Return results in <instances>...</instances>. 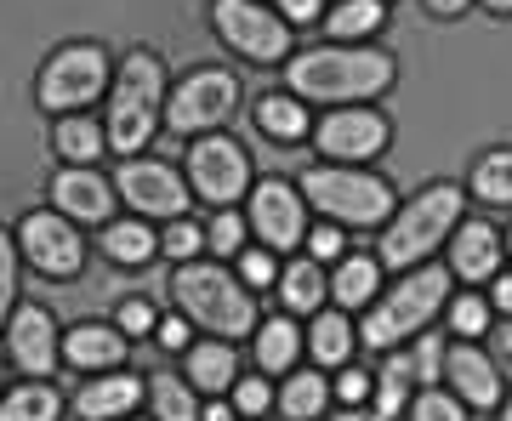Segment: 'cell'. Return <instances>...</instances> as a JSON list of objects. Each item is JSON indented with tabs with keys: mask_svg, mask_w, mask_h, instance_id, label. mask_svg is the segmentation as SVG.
Listing matches in <instances>:
<instances>
[{
	"mask_svg": "<svg viewBox=\"0 0 512 421\" xmlns=\"http://www.w3.org/2000/svg\"><path fill=\"white\" fill-rule=\"evenodd\" d=\"M211 18H217V35L239 57H251V63H279V57L291 52L285 18L268 12V6H256V0H211Z\"/></svg>",
	"mask_w": 512,
	"mask_h": 421,
	"instance_id": "cell-9",
	"label": "cell"
},
{
	"mask_svg": "<svg viewBox=\"0 0 512 421\" xmlns=\"http://www.w3.org/2000/svg\"><path fill=\"white\" fill-rule=\"evenodd\" d=\"M450 330H456L461 342H473V336H484V330H490V302H484V296H456V302H450Z\"/></svg>",
	"mask_w": 512,
	"mask_h": 421,
	"instance_id": "cell-35",
	"label": "cell"
},
{
	"mask_svg": "<svg viewBox=\"0 0 512 421\" xmlns=\"http://www.w3.org/2000/svg\"><path fill=\"white\" fill-rule=\"evenodd\" d=\"M200 421H234V410L228 404H211V410H200Z\"/></svg>",
	"mask_w": 512,
	"mask_h": 421,
	"instance_id": "cell-51",
	"label": "cell"
},
{
	"mask_svg": "<svg viewBox=\"0 0 512 421\" xmlns=\"http://www.w3.org/2000/svg\"><path fill=\"white\" fill-rule=\"evenodd\" d=\"M12 296H18V257H12V234L0 228V325L12 319Z\"/></svg>",
	"mask_w": 512,
	"mask_h": 421,
	"instance_id": "cell-40",
	"label": "cell"
},
{
	"mask_svg": "<svg viewBox=\"0 0 512 421\" xmlns=\"http://www.w3.org/2000/svg\"><path fill=\"white\" fill-rule=\"evenodd\" d=\"M456 228H461V188L433 183L387 217V234H382V251H376V257H382V268H416V262L433 257L439 239H450Z\"/></svg>",
	"mask_w": 512,
	"mask_h": 421,
	"instance_id": "cell-3",
	"label": "cell"
},
{
	"mask_svg": "<svg viewBox=\"0 0 512 421\" xmlns=\"http://www.w3.org/2000/svg\"><path fill=\"white\" fill-rule=\"evenodd\" d=\"M330 393H336V404H342V410H353V404H365V399H370V376H365V370H342Z\"/></svg>",
	"mask_w": 512,
	"mask_h": 421,
	"instance_id": "cell-44",
	"label": "cell"
},
{
	"mask_svg": "<svg viewBox=\"0 0 512 421\" xmlns=\"http://www.w3.org/2000/svg\"><path fill=\"white\" fill-rule=\"evenodd\" d=\"M200 245H205V228H194L188 217H171V228L160 234V251L165 257H177V262H194Z\"/></svg>",
	"mask_w": 512,
	"mask_h": 421,
	"instance_id": "cell-37",
	"label": "cell"
},
{
	"mask_svg": "<svg viewBox=\"0 0 512 421\" xmlns=\"http://www.w3.org/2000/svg\"><path fill=\"white\" fill-rule=\"evenodd\" d=\"M165 109V69L154 52H131L126 63H120V74H114L109 86V148H120V154H137V148L148 143V131H154V120H160Z\"/></svg>",
	"mask_w": 512,
	"mask_h": 421,
	"instance_id": "cell-5",
	"label": "cell"
},
{
	"mask_svg": "<svg viewBox=\"0 0 512 421\" xmlns=\"http://www.w3.org/2000/svg\"><path fill=\"white\" fill-rule=\"evenodd\" d=\"M427 6H433L439 18H456V12H467V6H473V0H427Z\"/></svg>",
	"mask_w": 512,
	"mask_h": 421,
	"instance_id": "cell-50",
	"label": "cell"
},
{
	"mask_svg": "<svg viewBox=\"0 0 512 421\" xmlns=\"http://www.w3.org/2000/svg\"><path fill=\"white\" fill-rule=\"evenodd\" d=\"M450 274L478 285V279H495L501 274V234L490 222H461L450 234Z\"/></svg>",
	"mask_w": 512,
	"mask_h": 421,
	"instance_id": "cell-17",
	"label": "cell"
},
{
	"mask_svg": "<svg viewBox=\"0 0 512 421\" xmlns=\"http://www.w3.org/2000/svg\"><path fill=\"white\" fill-rule=\"evenodd\" d=\"M484 6H490V12H501V18L512 12V0H484Z\"/></svg>",
	"mask_w": 512,
	"mask_h": 421,
	"instance_id": "cell-53",
	"label": "cell"
},
{
	"mask_svg": "<svg viewBox=\"0 0 512 421\" xmlns=\"http://www.w3.org/2000/svg\"><path fill=\"white\" fill-rule=\"evenodd\" d=\"M239 376V353L228 348V342H194L188 348V382H194V393H228Z\"/></svg>",
	"mask_w": 512,
	"mask_h": 421,
	"instance_id": "cell-21",
	"label": "cell"
},
{
	"mask_svg": "<svg viewBox=\"0 0 512 421\" xmlns=\"http://www.w3.org/2000/svg\"><path fill=\"white\" fill-rule=\"evenodd\" d=\"M148 404H154L160 421H200V399H194L188 376H154L148 382Z\"/></svg>",
	"mask_w": 512,
	"mask_h": 421,
	"instance_id": "cell-31",
	"label": "cell"
},
{
	"mask_svg": "<svg viewBox=\"0 0 512 421\" xmlns=\"http://www.w3.org/2000/svg\"><path fill=\"white\" fill-rule=\"evenodd\" d=\"M234 404L245 410V416H262V410L274 404V387L262 382V376H245V382H239V393H234Z\"/></svg>",
	"mask_w": 512,
	"mask_h": 421,
	"instance_id": "cell-43",
	"label": "cell"
},
{
	"mask_svg": "<svg viewBox=\"0 0 512 421\" xmlns=\"http://www.w3.org/2000/svg\"><path fill=\"white\" fill-rule=\"evenodd\" d=\"M410 382H416V365L410 359H387V370H382V387H376V421H393L410 404Z\"/></svg>",
	"mask_w": 512,
	"mask_h": 421,
	"instance_id": "cell-34",
	"label": "cell"
},
{
	"mask_svg": "<svg viewBox=\"0 0 512 421\" xmlns=\"http://www.w3.org/2000/svg\"><path fill=\"white\" fill-rule=\"evenodd\" d=\"M239 274H245V285H251V291H268V285H279L274 251H239Z\"/></svg>",
	"mask_w": 512,
	"mask_h": 421,
	"instance_id": "cell-39",
	"label": "cell"
},
{
	"mask_svg": "<svg viewBox=\"0 0 512 421\" xmlns=\"http://www.w3.org/2000/svg\"><path fill=\"white\" fill-rule=\"evenodd\" d=\"M490 302L512 319V274H495V296H490Z\"/></svg>",
	"mask_w": 512,
	"mask_h": 421,
	"instance_id": "cell-49",
	"label": "cell"
},
{
	"mask_svg": "<svg viewBox=\"0 0 512 421\" xmlns=\"http://www.w3.org/2000/svg\"><path fill=\"white\" fill-rule=\"evenodd\" d=\"M12 365L29 370V376H46L57 370V325L46 308H18L12 313Z\"/></svg>",
	"mask_w": 512,
	"mask_h": 421,
	"instance_id": "cell-16",
	"label": "cell"
},
{
	"mask_svg": "<svg viewBox=\"0 0 512 421\" xmlns=\"http://www.w3.org/2000/svg\"><path fill=\"white\" fill-rule=\"evenodd\" d=\"M63 359L74 370H114L126 359V330H109V325H74L63 336Z\"/></svg>",
	"mask_w": 512,
	"mask_h": 421,
	"instance_id": "cell-20",
	"label": "cell"
},
{
	"mask_svg": "<svg viewBox=\"0 0 512 421\" xmlns=\"http://www.w3.org/2000/svg\"><path fill=\"white\" fill-rule=\"evenodd\" d=\"M279 18L285 23H313L319 18V0H279Z\"/></svg>",
	"mask_w": 512,
	"mask_h": 421,
	"instance_id": "cell-48",
	"label": "cell"
},
{
	"mask_svg": "<svg viewBox=\"0 0 512 421\" xmlns=\"http://www.w3.org/2000/svg\"><path fill=\"white\" fill-rule=\"evenodd\" d=\"M336 421H376V410H359V404H353V410H342Z\"/></svg>",
	"mask_w": 512,
	"mask_h": 421,
	"instance_id": "cell-52",
	"label": "cell"
},
{
	"mask_svg": "<svg viewBox=\"0 0 512 421\" xmlns=\"http://www.w3.org/2000/svg\"><path fill=\"white\" fill-rule=\"evenodd\" d=\"M313 143H319L325 160H376V154L393 143V126H387L376 109L348 103V109H330L325 120L313 126Z\"/></svg>",
	"mask_w": 512,
	"mask_h": 421,
	"instance_id": "cell-12",
	"label": "cell"
},
{
	"mask_svg": "<svg viewBox=\"0 0 512 421\" xmlns=\"http://www.w3.org/2000/svg\"><path fill=\"white\" fill-rule=\"evenodd\" d=\"M410 365H416V382L421 387L439 382V376H444V342H439V336H421V348L410 353Z\"/></svg>",
	"mask_w": 512,
	"mask_h": 421,
	"instance_id": "cell-41",
	"label": "cell"
},
{
	"mask_svg": "<svg viewBox=\"0 0 512 421\" xmlns=\"http://www.w3.org/2000/svg\"><path fill=\"white\" fill-rule=\"evenodd\" d=\"M308 251H313V262H319V257H342V228H336V222L308 228Z\"/></svg>",
	"mask_w": 512,
	"mask_h": 421,
	"instance_id": "cell-45",
	"label": "cell"
},
{
	"mask_svg": "<svg viewBox=\"0 0 512 421\" xmlns=\"http://www.w3.org/2000/svg\"><path fill=\"white\" fill-rule=\"evenodd\" d=\"M439 308H450V268H410L382 302H370L359 336H365V348H393L404 336L427 330V319Z\"/></svg>",
	"mask_w": 512,
	"mask_h": 421,
	"instance_id": "cell-4",
	"label": "cell"
},
{
	"mask_svg": "<svg viewBox=\"0 0 512 421\" xmlns=\"http://www.w3.org/2000/svg\"><path fill=\"white\" fill-rule=\"evenodd\" d=\"M114 188L131 211H148V217H183L188 211V183L160 160H126Z\"/></svg>",
	"mask_w": 512,
	"mask_h": 421,
	"instance_id": "cell-14",
	"label": "cell"
},
{
	"mask_svg": "<svg viewBox=\"0 0 512 421\" xmlns=\"http://www.w3.org/2000/svg\"><path fill=\"white\" fill-rule=\"evenodd\" d=\"M52 205L69 222H97V228H103V217L114 211V188L103 183L97 171H86V165H69V171L52 177Z\"/></svg>",
	"mask_w": 512,
	"mask_h": 421,
	"instance_id": "cell-15",
	"label": "cell"
},
{
	"mask_svg": "<svg viewBox=\"0 0 512 421\" xmlns=\"http://www.w3.org/2000/svg\"><path fill=\"white\" fill-rule=\"evenodd\" d=\"M444 376H450V387H456V399L478 404V410L501 404V370H495L490 353H478V348H444Z\"/></svg>",
	"mask_w": 512,
	"mask_h": 421,
	"instance_id": "cell-18",
	"label": "cell"
},
{
	"mask_svg": "<svg viewBox=\"0 0 512 421\" xmlns=\"http://www.w3.org/2000/svg\"><path fill=\"white\" fill-rule=\"evenodd\" d=\"M473 194L490 205H512V148H490L473 165Z\"/></svg>",
	"mask_w": 512,
	"mask_h": 421,
	"instance_id": "cell-32",
	"label": "cell"
},
{
	"mask_svg": "<svg viewBox=\"0 0 512 421\" xmlns=\"http://www.w3.org/2000/svg\"><path fill=\"white\" fill-rule=\"evenodd\" d=\"M154 336H160V348H183L188 353V319H160Z\"/></svg>",
	"mask_w": 512,
	"mask_h": 421,
	"instance_id": "cell-46",
	"label": "cell"
},
{
	"mask_svg": "<svg viewBox=\"0 0 512 421\" xmlns=\"http://www.w3.org/2000/svg\"><path fill=\"white\" fill-rule=\"evenodd\" d=\"M103 143H109V131H103V120H86V114H69V120H57V154L74 165H86L103 154Z\"/></svg>",
	"mask_w": 512,
	"mask_h": 421,
	"instance_id": "cell-30",
	"label": "cell"
},
{
	"mask_svg": "<svg viewBox=\"0 0 512 421\" xmlns=\"http://www.w3.org/2000/svg\"><path fill=\"white\" fill-rule=\"evenodd\" d=\"M507 251H512V234H507Z\"/></svg>",
	"mask_w": 512,
	"mask_h": 421,
	"instance_id": "cell-55",
	"label": "cell"
},
{
	"mask_svg": "<svg viewBox=\"0 0 512 421\" xmlns=\"http://www.w3.org/2000/svg\"><path fill=\"white\" fill-rule=\"evenodd\" d=\"M245 222H251V234L262 239L268 251H296V245H308V200H302L291 183H279V177L251 188Z\"/></svg>",
	"mask_w": 512,
	"mask_h": 421,
	"instance_id": "cell-11",
	"label": "cell"
},
{
	"mask_svg": "<svg viewBox=\"0 0 512 421\" xmlns=\"http://www.w3.org/2000/svg\"><path fill=\"white\" fill-rule=\"evenodd\" d=\"M103 86H114L103 46H63V52L40 69L35 97H40L46 114H74V109H86L92 97H103Z\"/></svg>",
	"mask_w": 512,
	"mask_h": 421,
	"instance_id": "cell-7",
	"label": "cell"
},
{
	"mask_svg": "<svg viewBox=\"0 0 512 421\" xmlns=\"http://www.w3.org/2000/svg\"><path fill=\"white\" fill-rule=\"evenodd\" d=\"M256 126L268 131V137H274V143H302V137H308V109H302V103H296V97H262V103H256Z\"/></svg>",
	"mask_w": 512,
	"mask_h": 421,
	"instance_id": "cell-28",
	"label": "cell"
},
{
	"mask_svg": "<svg viewBox=\"0 0 512 421\" xmlns=\"http://www.w3.org/2000/svg\"><path fill=\"white\" fill-rule=\"evenodd\" d=\"M501 421H512V404H501Z\"/></svg>",
	"mask_w": 512,
	"mask_h": 421,
	"instance_id": "cell-54",
	"label": "cell"
},
{
	"mask_svg": "<svg viewBox=\"0 0 512 421\" xmlns=\"http://www.w3.org/2000/svg\"><path fill=\"white\" fill-rule=\"evenodd\" d=\"M148 387L137 382V376H97V382H86L80 393H74V410L86 421H120L131 416L137 404H143Z\"/></svg>",
	"mask_w": 512,
	"mask_h": 421,
	"instance_id": "cell-19",
	"label": "cell"
},
{
	"mask_svg": "<svg viewBox=\"0 0 512 421\" xmlns=\"http://www.w3.org/2000/svg\"><path fill=\"white\" fill-rule=\"evenodd\" d=\"M188 183L194 194H205L211 205H234L245 188H251V154L234 143V137H200L188 148Z\"/></svg>",
	"mask_w": 512,
	"mask_h": 421,
	"instance_id": "cell-10",
	"label": "cell"
},
{
	"mask_svg": "<svg viewBox=\"0 0 512 421\" xmlns=\"http://www.w3.org/2000/svg\"><path fill=\"white\" fill-rule=\"evenodd\" d=\"M245 228H251V222L239 217V211H222V217L205 228V245H211L217 257H239V239H245Z\"/></svg>",
	"mask_w": 512,
	"mask_h": 421,
	"instance_id": "cell-38",
	"label": "cell"
},
{
	"mask_svg": "<svg viewBox=\"0 0 512 421\" xmlns=\"http://www.w3.org/2000/svg\"><path fill=\"white\" fill-rule=\"evenodd\" d=\"M57 410H63V399L46 382H23L0 399V421H57Z\"/></svg>",
	"mask_w": 512,
	"mask_h": 421,
	"instance_id": "cell-29",
	"label": "cell"
},
{
	"mask_svg": "<svg viewBox=\"0 0 512 421\" xmlns=\"http://www.w3.org/2000/svg\"><path fill=\"white\" fill-rule=\"evenodd\" d=\"M154 325H160V319H154V302H148V296H126V302H120V330H126V336H148Z\"/></svg>",
	"mask_w": 512,
	"mask_h": 421,
	"instance_id": "cell-42",
	"label": "cell"
},
{
	"mask_svg": "<svg viewBox=\"0 0 512 421\" xmlns=\"http://www.w3.org/2000/svg\"><path fill=\"white\" fill-rule=\"evenodd\" d=\"M171 291L183 302V319L205 325L211 336H222V342L256 330V296L245 291L228 268H217V262H183L177 279H171Z\"/></svg>",
	"mask_w": 512,
	"mask_h": 421,
	"instance_id": "cell-2",
	"label": "cell"
},
{
	"mask_svg": "<svg viewBox=\"0 0 512 421\" xmlns=\"http://www.w3.org/2000/svg\"><path fill=\"white\" fill-rule=\"evenodd\" d=\"M296 353H302V330H296L285 313H274V319L256 325V365L268 370V376H285V370L296 365Z\"/></svg>",
	"mask_w": 512,
	"mask_h": 421,
	"instance_id": "cell-22",
	"label": "cell"
},
{
	"mask_svg": "<svg viewBox=\"0 0 512 421\" xmlns=\"http://www.w3.org/2000/svg\"><path fill=\"white\" fill-rule=\"evenodd\" d=\"M239 109V74L228 69H200L188 74L177 92L165 97V126L194 137V131H217Z\"/></svg>",
	"mask_w": 512,
	"mask_h": 421,
	"instance_id": "cell-8",
	"label": "cell"
},
{
	"mask_svg": "<svg viewBox=\"0 0 512 421\" xmlns=\"http://www.w3.org/2000/svg\"><path fill=\"white\" fill-rule=\"evenodd\" d=\"M382 18H387V0H342L330 12V40H359L370 29H382Z\"/></svg>",
	"mask_w": 512,
	"mask_h": 421,
	"instance_id": "cell-33",
	"label": "cell"
},
{
	"mask_svg": "<svg viewBox=\"0 0 512 421\" xmlns=\"http://www.w3.org/2000/svg\"><path fill=\"white\" fill-rule=\"evenodd\" d=\"M23 257L35 262L46 279H74L80 274V262H86V245L74 234V222L63 211H35V217H23Z\"/></svg>",
	"mask_w": 512,
	"mask_h": 421,
	"instance_id": "cell-13",
	"label": "cell"
},
{
	"mask_svg": "<svg viewBox=\"0 0 512 421\" xmlns=\"http://www.w3.org/2000/svg\"><path fill=\"white\" fill-rule=\"evenodd\" d=\"M410 416L416 421H467V404L456 393H439V387H421L410 399Z\"/></svg>",
	"mask_w": 512,
	"mask_h": 421,
	"instance_id": "cell-36",
	"label": "cell"
},
{
	"mask_svg": "<svg viewBox=\"0 0 512 421\" xmlns=\"http://www.w3.org/2000/svg\"><path fill=\"white\" fill-rule=\"evenodd\" d=\"M274 404L285 410V421H313L330 404V382L319 370H302V376H285V393H274Z\"/></svg>",
	"mask_w": 512,
	"mask_h": 421,
	"instance_id": "cell-27",
	"label": "cell"
},
{
	"mask_svg": "<svg viewBox=\"0 0 512 421\" xmlns=\"http://www.w3.org/2000/svg\"><path fill=\"white\" fill-rule=\"evenodd\" d=\"M382 285V257H342V268L330 274V296L342 308H370Z\"/></svg>",
	"mask_w": 512,
	"mask_h": 421,
	"instance_id": "cell-24",
	"label": "cell"
},
{
	"mask_svg": "<svg viewBox=\"0 0 512 421\" xmlns=\"http://www.w3.org/2000/svg\"><path fill=\"white\" fill-rule=\"evenodd\" d=\"M103 251H109L114 262L137 268V262H148L160 251V239H154V228H148L143 217H120V222H103Z\"/></svg>",
	"mask_w": 512,
	"mask_h": 421,
	"instance_id": "cell-25",
	"label": "cell"
},
{
	"mask_svg": "<svg viewBox=\"0 0 512 421\" xmlns=\"http://www.w3.org/2000/svg\"><path fill=\"white\" fill-rule=\"evenodd\" d=\"M399 63L376 46H313V52L291 57V80L296 97H313V103H365V97H382L393 86Z\"/></svg>",
	"mask_w": 512,
	"mask_h": 421,
	"instance_id": "cell-1",
	"label": "cell"
},
{
	"mask_svg": "<svg viewBox=\"0 0 512 421\" xmlns=\"http://www.w3.org/2000/svg\"><path fill=\"white\" fill-rule=\"evenodd\" d=\"M325 268L313 257H296L279 268V296H285V313H319V302H325Z\"/></svg>",
	"mask_w": 512,
	"mask_h": 421,
	"instance_id": "cell-23",
	"label": "cell"
},
{
	"mask_svg": "<svg viewBox=\"0 0 512 421\" xmlns=\"http://www.w3.org/2000/svg\"><path fill=\"white\" fill-rule=\"evenodd\" d=\"M490 348H495V365H501V370L512 376V319L490 330Z\"/></svg>",
	"mask_w": 512,
	"mask_h": 421,
	"instance_id": "cell-47",
	"label": "cell"
},
{
	"mask_svg": "<svg viewBox=\"0 0 512 421\" xmlns=\"http://www.w3.org/2000/svg\"><path fill=\"white\" fill-rule=\"evenodd\" d=\"M308 353L319 359L325 370H342L353 353V325L348 313H313V330H308Z\"/></svg>",
	"mask_w": 512,
	"mask_h": 421,
	"instance_id": "cell-26",
	"label": "cell"
},
{
	"mask_svg": "<svg viewBox=\"0 0 512 421\" xmlns=\"http://www.w3.org/2000/svg\"><path fill=\"white\" fill-rule=\"evenodd\" d=\"M302 200L313 211H325V222H348V228H376L387 222L399 205H393V188L387 177H370V171H353V165H313L302 177Z\"/></svg>",
	"mask_w": 512,
	"mask_h": 421,
	"instance_id": "cell-6",
	"label": "cell"
}]
</instances>
